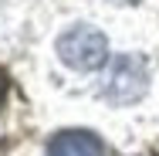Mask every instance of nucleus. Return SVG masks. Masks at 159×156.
<instances>
[{"mask_svg":"<svg viewBox=\"0 0 159 156\" xmlns=\"http://www.w3.org/2000/svg\"><path fill=\"white\" fill-rule=\"evenodd\" d=\"M146 85H149V75H146V64L142 58H115L108 64V75L102 82V95L112 102V105H129V102H139L146 95Z\"/></svg>","mask_w":159,"mask_h":156,"instance_id":"2","label":"nucleus"},{"mask_svg":"<svg viewBox=\"0 0 159 156\" xmlns=\"http://www.w3.org/2000/svg\"><path fill=\"white\" fill-rule=\"evenodd\" d=\"M115 3H135V0H115Z\"/></svg>","mask_w":159,"mask_h":156,"instance_id":"5","label":"nucleus"},{"mask_svg":"<svg viewBox=\"0 0 159 156\" xmlns=\"http://www.w3.org/2000/svg\"><path fill=\"white\" fill-rule=\"evenodd\" d=\"M7 88H10V82H7V75L0 71V109H3V98H7Z\"/></svg>","mask_w":159,"mask_h":156,"instance_id":"4","label":"nucleus"},{"mask_svg":"<svg viewBox=\"0 0 159 156\" xmlns=\"http://www.w3.org/2000/svg\"><path fill=\"white\" fill-rule=\"evenodd\" d=\"M48 156H105V146L88 129H64L48 143Z\"/></svg>","mask_w":159,"mask_h":156,"instance_id":"3","label":"nucleus"},{"mask_svg":"<svg viewBox=\"0 0 159 156\" xmlns=\"http://www.w3.org/2000/svg\"><path fill=\"white\" fill-rule=\"evenodd\" d=\"M58 58L75 71H95L108 61V41L102 31L88 27V24L68 27L58 37Z\"/></svg>","mask_w":159,"mask_h":156,"instance_id":"1","label":"nucleus"}]
</instances>
